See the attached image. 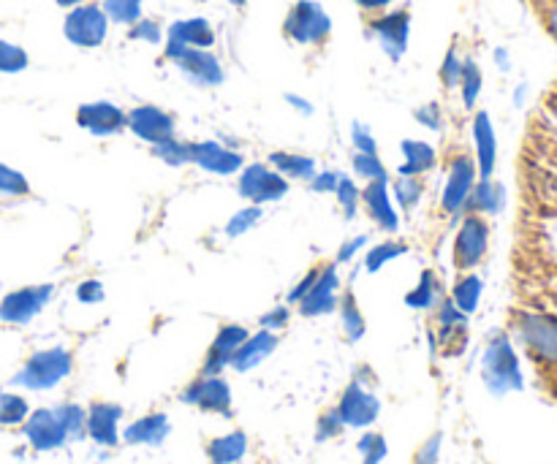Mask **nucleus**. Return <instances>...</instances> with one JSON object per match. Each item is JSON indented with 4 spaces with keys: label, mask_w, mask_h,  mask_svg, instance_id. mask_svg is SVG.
I'll use <instances>...</instances> for the list:
<instances>
[{
    "label": "nucleus",
    "mask_w": 557,
    "mask_h": 464,
    "mask_svg": "<svg viewBox=\"0 0 557 464\" xmlns=\"http://www.w3.org/2000/svg\"><path fill=\"white\" fill-rule=\"evenodd\" d=\"M515 335L520 346L525 348L528 356L547 373L557 369V315L555 313H533V310H520L511 318Z\"/></svg>",
    "instance_id": "f257e3e1"
},
{
    "label": "nucleus",
    "mask_w": 557,
    "mask_h": 464,
    "mask_svg": "<svg viewBox=\"0 0 557 464\" xmlns=\"http://www.w3.org/2000/svg\"><path fill=\"white\" fill-rule=\"evenodd\" d=\"M283 36L297 47H324L332 36V16L319 0H297L286 11Z\"/></svg>",
    "instance_id": "f03ea898"
},
{
    "label": "nucleus",
    "mask_w": 557,
    "mask_h": 464,
    "mask_svg": "<svg viewBox=\"0 0 557 464\" xmlns=\"http://www.w3.org/2000/svg\"><path fill=\"white\" fill-rule=\"evenodd\" d=\"M74 369V359L65 348H47V351H36L25 362V367L11 378V384L22 386L30 391H49L54 386L63 384Z\"/></svg>",
    "instance_id": "7ed1b4c3"
},
{
    "label": "nucleus",
    "mask_w": 557,
    "mask_h": 464,
    "mask_svg": "<svg viewBox=\"0 0 557 464\" xmlns=\"http://www.w3.org/2000/svg\"><path fill=\"white\" fill-rule=\"evenodd\" d=\"M163 58L172 60L177 65L180 74L196 87H221L226 81V71H223L221 60L212 49H194V47H180V43L166 41L163 47Z\"/></svg>",
    "instance_id": "20e7f679"
},
{
    "label": "nucleus",
    "mask_w": 557,
    "mask_h": 464,
    "mask_svg": "<svg viewBox=\"0 0 557 464\" xmlns=\"http://www.w3.org/2000/svg\"><path fill=\"white\" fill-rule=\"evenodd\" d=\"M490 228L487 217L476 215V212H466L457 226L455 242H451V261H455L457 272H473L490 253Z\"/></svg>",
    "instance_id": "39448f33"
},
{
    "label": "nucleus",
    "mask_w": 557,
    "mask_h": 464,
    "mask_svg": "<svg viewBox=\"0 0 557 464\" xmlns=\"http://www.w3.org/2000/svg\"><path fill=\"white\" fill-rule=\"evenodd\" d=\"M292 190L283 174H277L270 163H245L237 174V193L239 199L253 206H267L283 201Z\"/></svg>",
    "instance_id": "423d86ee"
},
{
    "label": "nucleus",
    "mask_w": 557,
    "mask_h": 464,
    "mask_svg": "<svg viewBox=\"0 0 557 464\" xmlns=\"http://www.w3.org/2000/svg\"><path fill=\"white\" fill-rule=\"evenodd\" d=\"M482 375L493 394H506V391H515L522 386L520 362H517V353L506 335L495 337L484 351Z\"/></svg>",
    "instance_id": "0eeeda50"
},
{
    "label": "nucleus",
    "mask_w": 557,
    "mask_h": 464,
    "mask_svg": "<svg viewBox=\"0 0 557 464\" xmlns=\"http://www.w3.org/2000/svg\"><path fill=\"white\" fill-rule=\"evenodd\" d=\"M109 16L103 11L101 3H79L74 9H69L63 20V36L69 38V43L79 49H96L107 41L109 36Z\"/></svg>",
    "instance_id": "6e6552de"
},
{
    "label": "nucleus",
    "mask_w": 557,
    "mask_h": 464,
    "mask_svg": "<svg viewBox=\"0 0 557 464\" xmlns=\"http://www.w3.org/2000/svg\"><path fill=\"white\" fill-rule=\"evenodd\" d=\"M368 30L379 41L381 52L392 63H400L408 52V43H411V11L386 9L381 14H373L368 22Z\"/></svg>",
    "instance_id": "1a4fd4ad"
},
{
    "label": "nucleus",
    "mask_w": 557,
    "mask_h": 464,
    "mask_svg": "<svg viewBox=\"0 0 557 464\" xmlns=\"http://www.w3.org/2000/svg\"><path fill=\"white\" fill-rule=\"evenodd\" d=\"M476 179V161H473L471 155H462L460 152V155L451 158L449 166H446L444 188H441V210H444L446 215H462Z\"/></svg>",
    "instance_id": "9d476101"
},
{
    "label": "nucleus",
    "mask_w": 557,
    "mask_h": 464,
    "mask_svg": "<svg viewBox=\"0 0 557 464\" xmlns=\"http://www.w3.org/2000/svg\"><path fill=\"white\" fill-rule=\"evenodd\" d=\"M125 128L139 141L156 147L177 136V120H174L172 112L156 106V103H139V106L125 112Z\"/></svg>",
    "instance_id": "9b49d317"
},
{
    "label": "nucleus",
    "mask_w": 557,
    "mask_h": 464,
    "mask_svg": "<svg viewBox=\"0 0 557 464\" xmlns=\"http://www.w3.org/2000/svg\"><path fill=\"white\" fill-rule=\"evenodd\" d=\"M54 286L52 283H41V286H25L16 291L0 297V321L3 324L25 326L52 302Z\"/></svg>",
    "instance_id": "f8f14e48"
},
{
    "label": "nucleus",
    "mask_w": 557,
    "mask_h": 464,
    "mask_svg": "<svg viewBox=\"0 0 557 464\" xmlns=\"http://www.w3.org/2000/svg\"><path fill=\"white\" fill-rule=\"evenodd\" d=\"M337 416H341L343 427H351V429H364L370 424L379 422L381 416V402L368 386L362 384L359 378H354L351 384L343 389L341 402H337Z\"/></svg>",
    "instance_id": "ddd939ff"
},
{
    "label": "nucleus",
    "mask_w": 557,
    "mask_h": 464,
    "mask_svg": "<svg viewBox=\"0 0 557 464\" xmlns=\"http://www.w3.org/2000/svg\"><path fill=\"white\" fill-rule=\"evenodd\" d=\"M180 402L194 405L205 413H218L223 418H232V386L221 375H199L190 386H185Z\"/></svg>",
    "instance_id": "4468645a"
},
{
    "label": "nucleus",
    "mask_w": 557,
    "mask_h": 464,
    "mask_svg": "<svg viewBox=\"0 0 557 464\" xmlns=\"http://www.w3.org/2000/svg\"><path fill=\"white\" fill-rule=\"evenodd\" d=\"M190 163L201 172L215 174V177H237L239 168L245 166V158L243 152L223 145V141L205 139L190 141Z\"/></svg>",
    "instance_id": "2eb2a0df"
},
{
    "label": "nucleus",
    "mask_w": 557,
    "mask_h": 464,
    "mask_svg": "<svg viewBox=\"0 0 557 464\" xmlns=\"http://www.w3.org/2000/svg\"><path fill=\"white\" fill-rule=\"evenodd\" d=\"M22 427H25L27 443L36 451L63 449L71 440L58 407H38V411H33L30 416H27V422L22 424Z\"/></svg>",
    "instance_id": "dca6fc26"
},
{
    "label": "nucleus",
    "mask_w": 557,
    "mask_h": 464,
    "mask_svg": "<svg viewBox=\"0 0 557 464\" xmlns=\"http://www.w3.org/2000/svg\"><path fill=\"white\" fill-rule=\"evenodd\" d=\"M76 125L96 139H109L125 130V109L112 101H87L76 109Z\"/></svg>",
    "instance_id": "f3484780"
},
{
    "label": "nucleus",
    "mask_w": 557,
    "mask_h": 464,
    "mask_svg": "<svg viewBox=\"0 0 557 464\" xmlns=\"http://www.w3.org/2000/svg\"><path fill=\"white\" fill-rule=\"evenodd\" d=\"M341 288L343 283L341 275H337V264L321 266L315 286L299 302V315H305V318H321V315L335 313L337 302H341Z\"/></svg>",
    "instance_id": "a211bd4d"
},
{
    "label": "nucleus",
    "mask_w": 557,
    "mask_h": 464,
    "mask_svg": "<svg viewBox=\"0 0 557 464\" xmlns=\"http://www.w3.org/2000/svg\"><path fill=\"white\" fill-rule=\"evenodd\" d=\"M362 210L375 226L384 234H397L400 231V210L392 201L389 179H379V183H368L362 188Z\"/></svg>",
    "instance_id": "6ab92c4d"
},
{
    "label": "nucleus",
    "mask_w": 557,
    "mask_h": 464,
    "mask_svg": "<svg viewBox=\"0 0 557 464\" xmlns=\"http://www.w3.org/2000/svg\"><path fill=\"white\" fill-rule=\"evenodd\" d=\"M250 331L239 324H226L218 329L215 340H212L210 351H207L205 364H201L199 375H221L223 369L232 367V359L237 353V348L248 340Z\"/></svg>",
    "instance_id": "aec40b11"
},
{
    "label": "nucleus",
    "mask_w": 557,
    "mask_h": 464,
    "mask_svg": "<svg viewBox=\"0 0 557 464\" xmlns=\"http://www.w3.org/2000/svg\"><path fill=\"white\" fill-rule=\"evenodd\" d=\"M473 136V152H476V172L479 179H487L495 174V163H498V136H495V125L487 112L473 114L471 123Z\"/></svg>",
    "instance_id": "412c9836"
},
{
    "label": "nucleus",
    "mask_w": 557,
    "mask_h": 464,
    "mask_svg": "<svg viewBox=\"0 0 557 464\" xmlns=\"http://www.w3.org/2000/svg\"><path fill=\"white\" fill-rule=\"evenodd\" d=\"M120 422H123V407L114 402H92L87 407V438L98 446H112L120 443Z\"/></svg>",
    "instance_id": "4be33fe9"
},
{
    "label": "nucleus",
    "mask_w": 557,
    "mask_h": 464,
    "mask_svg": "<svg viewBox=\"0 0 557 464\" xmlns=\"http://www.w3.org/2000/svg\"><path fill=\"white\" fill-rule=\"evenodd\" d=\"M400 166L397 174L400 177H424V174L438 168V150L430 141L422 139H403L400 141Z\"/></svg>",
    "instance_id": "5701e85b"
},
{
    "label": "nucleus",
    "mask_w": 557,
    "mask_h": 464,
    "mask_svg": "<svg viewBox=\"0 0 557 464\" xmlns=\"http://www.w3.org/2000/svg\"><path fill=\"white\" fill-rule=\"evenodd\" d=\"M166 41L180 43V47L212 49L215 47V27L205 16H188V20H177L169 25Z\"/></svg>",
    "instance_id": "b1692460"
},
{
    "label": "nucleus",
    "mask_w": 557,
    "mask_h": 464,
    "mask_svg": "<svg viewBox=\"0 0 557 464\" xmlns=\"http://www.w3.org/2000/svg\"><path fill=\"white\" fill-rule=\"evenodd\" d=\"M277 348V335L275 331H256V335H248V340L243 342V346L237 348V353H234L232 359V367L237 369V373H248V369H256L259 367L264 359H270L272 353H275Z\"/></svg>",
    "instance_id": "393cba45"
},
{
    "label": "nucleus",
    "mask_w": 557,
    "mask_h": 464,
    "mask_svg": "<svg viewBox=\"0 0 557 464\" xmlns=\"http://www.w3.org/2000/svg\"><path fill=\"white\" fill-rule=\"evenodd\" d=\"M169 435H172L169 416H163V413H150V416H141L136 418L134 424H128L125 432L120 435V440H125L128 446H161Z\"/></svg>",
    "instance_id": "a878e982"
},
{
    "label": "nucleus",
    "mask_w": 557,
    "mask_h": 464,
    "mask_svg": "<svg viewBox=\"0 0 557 464\" xmlns=\"http://www.w3.org/2000/svg\"><path fill=\"white\" fill-rule=\"evenodd\" d=\"M267 163L275 168L277 174L292 183V179H299V183H310L313 174L319 172V163L310 155H302V152H288V150H275L267 155Z\"/></svg>",
    "instance_id": "bb28decb"
},
{
    "label": "nucleus",
    "mask_w": 557,
    "mask_h": 464,
    "mask_svg": "<svg viewBox=\"0 0 557 464\" xmlns=\"http://www.w3.org/2000/svg\"><path fill=\"white\" fill-rule=\"evenodd\" d=\"M248 454V435L243 429L221 435V438L207 443V460L210 464H239Z\"/></svg>",
    "instance_id": "cd10ccee"
},
{
    "label": "nucleus",
    "mask_w": 557,
    "mask_h": 464,
    "mask_svg": "<svg viewBox=\"0 0 557 464\" xmlns=\"http://www.w3.org/2000/svg\"><path fill=\"white\" fill-rule=\"evenodd\" d=\"M504 201H506L504 185L495 183L493 177L476 179L471 199H468L466 212H476V215H484V217L498 215V212L504 210Z\"/></svg>",
    "instance_id": "c85d7f7f"
},
{
    "label": "nucleus",
    "mask_w": 557,
    "mask_h": 464,
    "mask_svg": "<svg viewBox=\"0 0 557 464\" xmlns=\"http://www.w3.org/2000/svg\"><path fill=\"white\" fill-rule=\"evenodd\" d=\"M337 313H341V326L343 335L348 337V342H359L368 331V321H364L362 308L357 302V293L351 288L341 293V302H337Z\"/></svg>",
    "instance_id": "c756f323"
},
{
    "label": "nucleus",
    "mask_w": 557,
    "mask_h": 464,
    "mask_svg": "<svg viewBox=\"0 0 557 464\" xmlns=\"http://www.w3.org/2000/svg\"><path fill=\"white\" fill-rule=\"evenodd\" d=\"M484 293V280L476 275V272H462L457 277V283L451 286V302L457 304V310H462L466 315H473L479 310V302H482Z\"/></svg>",
    "instance_id": "7c9ffc66"
},
{
    "label": "nucleus",
    "mask_w": 557,
    "mask_h": 464,
    "mask_svg": "<svg viewBox=\"0 0 557 464\" xmlns=\"http://www.w3.org/2000/svg\"><path fill=\"white\" fill-rule=\"evenodd\" d=\"M389 190H392V201H395L397 210L406 212V215H411V212L419 210V204H422V199H424V179L422 177H400V174H397V179H392L389 183Z\"/></svg>",
    "instance_id": "2f4dec72"
},
{
    "label": "nucleus",
    "mask_w": 557,
    "mask_h": 464,
    "mask_svg": "<svg viewBox=\"0 0 557 464\" xmlns=\"http://www.w3.org/2000/svg\"><path fill=\"white\" fill-rule=\"evenodd\" d=\"M408 244L403 242V239H384V242L379 244H370L368 253H364V272L368 275H379L384 266H389L392 261L403 259V255H408Z\"/></svg>",
    "instance_id": "473e14b6"
},
{
    "label": "nucleus",
    "mask_w": 557,
    "mask_h": 464,
    "mask_svg": "<svg viewBox=\"0 0 557 464\" xmlns=\"http://www.w3.org/2000/svg\"><path fill=\"white\" fill-rule=\"evenodd\" d=\"M438 299H441L438 275H435L433 269H424L422 275H419V283L406 293L403 302H406L411 310H433L438 308Z\"/></svg>",
    "instance_id": "72a5a7b5"
},
{
    "label": "nucleus",
    "mask_w": 557,
    "mask_h": 464,
    "mask_svg": "<svg viewBox=\"0 0 557 464\" xmlns=\"http://www.w3.org/2000/svg\"><path fill=\"white\" fill-rule=\"evenodd\" d=\"M482 85H484L482 68H479L476 60L466 58V63H462V76H460V85H457V90H460L462 106H466L468 112H473V109H476L479 96H482Z\"/></svg>",
    "instance_id": "f704fd0d"
},
{
    "label": "nucleus",
    "mask_w": 557,
    "mask_h": 464,
    "mask_svg": "<svg viewBox=\"0 0 557 464\" xmlns=\"http://www.w3.org/2000/svg\"><path fill=\"white\" fill-rule=\"evenodd\" d=\"M335 199H337V206H341L343 217H346L348 223L357 221V215L362 212V185H359L354 177H348V174H341Z\"/></svg>",
    "instance_id": "c9c22d12"
},
{
    "label": "nucleus",
    "mask_w": 557,
    "mask_h": 464,
    "mask_svg": "<svg viewBox=\"0 0 557 464\" xmlns=\"http://www.w3.org/2000/svg\"><path fill=\"white\" fill-rule=\"evenodd\" d=\"M351 174L359 183H379V179H389L386 163L381 161L379 152H354L351 158Z\"/></svg>",
    "instance_id": "e433bc0d"
},
{
    "label": "nucleus",
    "mask_w": 557,
    "mask_h": 464,
    "mask_svg": "<svg viewBox=\"0 0 557 464\" xmlns=\"http://www.w3.org/2000/svg\"><path fill=\"white\" fill-rule=\"evenodd\" d=\"M152 155L169 168H180L188 166L190 163V141L180 139V136H172V139L161 141V145L152 147Z\"/></svg>",
    "instance_id": "4c0bfd02"
},
{
    "label": "nucleus",
    "mask_w": 557,
    "mask_h": 464,
    "mask_svg": "<svg viewBox=\"0 0 557 464\" xmlns=\"http://www.w3.org/2000/svg\"><path fill=\"white\" fill-rule=\"evenodd\" d=\"M103 11H107L109 22H114V25H123V27H131L134 22H139L141 11H145V0H101Z\"/></svg>",
    "instance_id": "58836bf2"
},
{
    "label": "nucleus",
    "mask_w": 557,
    "mask_h": 464,
    "mask_svg": "<svg viewBox=\"0 0 557 464\" xmlns=\"http://www.w3.org/2000/svg\"><path fill=\"white\" fill-rule=\"evenodd\" d=\"M261 217H264V210H261V206H253V204L243 206V210H237L232 217H228L226 226H223V234H226V239L245 237V234H250L256 226H259Z\"/></svg>",
    "instance_id": "ea45409f"
},
{
    "label": "nucleus",
    "mask_w": 557,
    "mask_h": 464,
    "mask_svg": "<svg viewBox=\"0 0 557 464\" xmlns=\"http://www.w3.org/2000/svg\"><path fill=\"white\" fill-rule=\"evenodd\" d=\"M30 416V405L20 394H0V427H20Z\"/></svg>",
    "instance_id": "a19ab883"
},
{
    "label": "nucleus",
    "mask_w": 557,
    "mask_h": 464,
    "mask_svg": "<svg viewBox=\"0 0 557 464\" xmlns=\"http://www.w3.org/2000/svg\"><path fill=\"white\" fill-rule=\"evenodd\" d=\"M0 196H5V199H25V196H30V183H27L25 174L0 163Z\"/></svg>",
    "instance_id": "79ce46f5"
},
{
    "label": "nucleus",
    "mask_w": 557,
    "mask_h": 464,
    "mask_svg": "<svg viewBox=\"0 0 557 464\" xmlns=\"http://www.w3.org/2000/svg\"><path fill=\"white\" fill-rule=\"evenodd\" d=\"M30 65V58L16 43L0 38V74H22Z\"/></svg>",
    "instance_id": "37998d69"
},
{
    "label": "nucleus",
    "mask_w": 557,
    "mask_h": 464,
    "mask_svg": "<svg viewBox=\"0 0 557 464\" xmlns=\"http://www.w3.org/2000/svg\"><path fill=\"white\" fill-rule=\"evenodd\" d=\"M359 454H362V464H381L389 454V446H386L384 435L379 432H364L357 443Z\"/></svg>",
    "instance_id": "c03bdc74"
},
{
    "label": "nucleus",
    "mask_w": 557,
    "mask_h": 464,
    "mask_svg": "<svg viewBox=\"0 0 557 464\" xmlns=\"http://www.w3.org/2000/svg\"><path fill=\"white\" fill-rule=\"evenodd\" d=\"M58 413H60V418H63L65 429H69L71 440L85 438V435H87V429H85L87 411H85V407L74 405V402H65V405H58Z\"/></svg>",
    "instance_id": "a18cd8bd"
},
{
    "label": "nucleus",
    "mask_w": 557,
    "mask_h": 464,
    "mask_svg": "<svg viewBox=\"0 0 557 464\" xmlns=\"http://www.w3.org/2000/svg\"><path fill=\"white\" fill-rule=\"evenodd\" d=\"M462 63H466V60L460 58L457 47L446 49L444 63H441V68H438L441 85H444L446 90H457V85H460V76H462Z\"/></svg>",
    "instance_id": "49530a36"
},
{
    "label": "nucleus",
    "mask_w": 557,
    "mask_h": 464,
    "mask_svg": "<svg viewBox=\"0 0 557 464\" xmlns=\"http://www.w3.org/2000/svg\"><path fill=\"white\" fill-rule=\"evenodd\" d=\"M413 120H417L422 128H428L430 134H441V130H444V125H446V114H444V109H441L438 101L422 103V106L413 112Z\"/></svg>",
    "instance_id": "de8ad7c7"
},
{
    "label": "nucleus",
    "mask_w": 557,
    "mask_h": 464,
    "mask_svg": "<svg viewBox=\"0 0 557 464\" xmlns=\"http://www.w3.org/2000/svg\"><path fill=\"white\" fill-rule=\"evenodd\" d=\"M128 38L131 41L161 43L163 38H166V30H163L156 20H147V16H141L139 22H134V25L128 27Z\"/></svg>",
    "instance_id": "09e8293b"
},
{
    "label": "nucleus",
    "mask_w": 557,
    "mask_h": 464,
    "mask_svg": "<svg viewBox=\"0 0 557 464\" xmlns=\"http://www.w3.org/2000/svg\"><path fill=\"white\" fill-rule=\"evenodd\" d=\"M337 183H341V172H335V168H321V172L313 174L308 188L319 196H335Z\"/></svg>",
    "instance_id": "8fccbe9b"
},
{
    "label": "nucleus",
    "mask_w": 557,
    "mask_h": 464,
    "mask_svg": "<svg viewBox=\"0 0 557 464\" xmlns=\"http://www.w3.org/2000/svg\"><path fill=\"white\" fill-rule=\"evenodd\" d=\"M343 429H346V427H343L337 411H326V413H321L319 424H315V440H319V443H326V440L337 438Z\"/></svg>",
    "instance_id": "3c124183"
},
{
    "label": "nucleus",
    "mask_w": 557,
    "mask_h": 464,
    "mask_svg": "<svg viewBox=\"0 0 557 464\" xmlns=\"http://www.w3.org/2000/svg\"><path fill=\"white\" fill-rule=\"evenodd\" d=\"M351 145L354 152H379V141H375L373 130H370V125L359 123V120L351 125Z\"/></svg>",
    "instance_id": "603ef678"
},
{
    "label": "nucleus",
    "mask_w": 557,
    "mask_h": 464,
    "mask_svg": "<svg viewBox=\"0 0 557 464\" xmlns=\"http://www.w3.org/2000/svg\"><path fill=\"white\" fill-rule=\"evenodd\" d=\"M288 321H292V310H288V304H277V308L267 310V313L261 315L259 326L267 331H281L286 329Z\"/></svg>",
    "instance_id": "864d4df0"
},
{
    "label": "nucleus",
    "mask_w": 557,
    "mask_h": 464,
    "mask_svg": "<svg viewBox=\"0 0 557 464\" xmlns=\"http://www.w3.org/2000/svg\"><path fill=\"white\" fill-rule=\"evenodd\" d=\"M364 244H370L368 234H357V237L346 239V242L341 244V250H337L335 264H351L359 253H364Z\"/></svg>",
    "instance_id": "5fc2aeb1"
},
{
    "label": "nucleus",
    "mask_w": 557,
    "mask_h": 464,
    "mask_svg": "<svg viewBox=\"0 0 557 464\" xmlns=\"http://www.w3.org/2000/svg\"><path fill=\"white\" fill-rule=\"evenodd\" d=\"M76 299H79L82 304H101L103 299H107V291H103V283L101 280H82L79 286H76Z\"/></svg>",
    "instance_id": "6e6d98bb"
},
{
    "label": "nucleus",
    "mask_w": 557,
    "mask_h": 464,
    "mask_svg": "<svg viewBox=\"0 0 557 464\" xmlns=\"http://www.w3.org/2000/svg\"><path fill=\"white\" fill-rule=\"evenodd\" d=\"M536 5V14L542 20L544 30L557 41V0H533Z\"/></svg>",
    "instance_id": "4d7b16f0"
},
{
    "label": "nucleus",
    "mask_w": 557,
    "mask_h": 464,
    "mask_svg": "<svg viewBox=\"0 0 557 464\" xmlns=\"http://www.w3.org/2000/svg\"><path fill=\"white\" fill-rule=\"evenodd\" d=\"M319 272L321 266H313V269L305 272V275L294 283V288L288 291V304H299L305 297H308V291L315 286V280H319Z\"/></svg>",
    "instance_id": "13d9d810"
},
{
    "label": "nucleus",
    "mask_w": 557,
    "mask_h": 464,
    "mask_svg": "<svg viewBox=\"0 0 557 464\" xmlns=\"http://www.w3.org/2000/svg\"><path fill=\"white\" fill-rule=\"evenodd\" d=\"M441 432H435L433 438H428L422 443V449L417 451V456H413V464H438L441 460Z\"/></svg>",
    "instance_id": "bf43d9fd"
},
{
    "label": "nucleus",
    "mask_w": 557,
    "mask_h": 464,
    "mask_svg": "<svg viewBox=\"0 0 557 464\" xmlns=\"http://www.w3.org/2000/svg\"><path fill=\"white\" fill-rule=\"evenodd\" d=\"M354 5H357L359 11H362V14H381V11H386V9H392V3H395V0H351Z\"/></svg>",
    "instance_id": "052dcab7"
},
{
    "label": "nucleus",
    "mask_w": 557,
    "mask_h": 464,
    "mask_svg": "<svg viewBox=\"0 0 557 464\" xmlns=\"http://www.w3.org/2000/svg\"><path fill=\"white\" fill-rule=\"evenodd\" d=\"M286 103H288V106L294 109V112H299V114H302V117H313L315 106H313V103L308 101V98H302V96H294V92H286Z\"/></svg>",
    "instance_id": "680f3d73"
},
{
    "label": "nucleus",
    "mask_w": 557,
    "mask_h": 464,
    "mask_svg": "<svg viewBox=\"0 0 557 464\" xmlns=\"http://www.w3.org/2000/svg\"><path fill=\"white\" fill-rule=\"evenodd\" d=\"M54 3H58L60 9H74V5H79V3H87V0H54Z\"/></svg>",
    "instance_id": "e2e57ef3"
},
{
    "label": "nucleus",
    "mask_w": 557,
    "mask_h": 464,
    "mask_svg": "<svg viewBox=\"0 0 557 464\" xmlns=\"http://www.w3.org/2000/svg\"><path fill=\"white\" fill-rule=\"evenodd\" d=\"M549 389H553V394L557 400V369H555V373H549Z\"/></svg>",
    "instance_id": "0e129e2a"
},
{
    "label": "nucleus",
    "mask_w": 557,
    "mask_h": 464,
    "mask_svg": "<svg viewBox=\"0 0 557 464\" xmlns=\"http://www.w3.org/2000/svg\"><path fill=\"white\" fill-rule=\"evenodd\" d=\"M228 3H232V5H237V9H243V5L248 3V0H228Z\"/></svg>",
    "instance_id": "69168bd1"
}]
</instances>
